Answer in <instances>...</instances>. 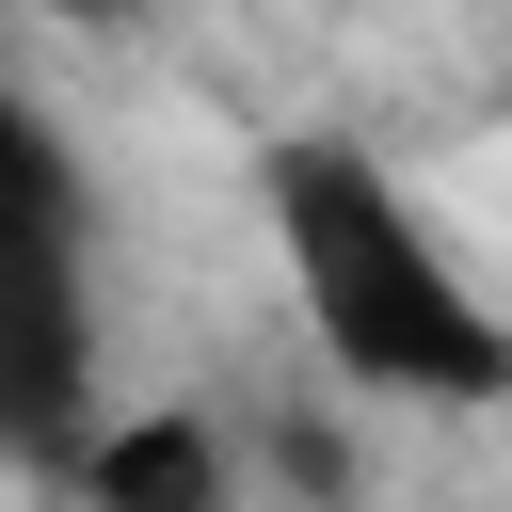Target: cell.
Listing matches in <instances>:
<instances>
[{
  "instance_id": "cell-2",
  "label": "cell",
  "mask_w": 512,
  "mask_h": 512,
  "mask_svg": "<svg viewBox=\"0 0 512 512\" xmlns=\"http://www.w3.org/2000/svg\"><path fill=\"white\" fill-rule=\"evenodd\" d=\"M64 464H80V512H240V448H224V416H192V400L96 416Z\"/></svg>"
},
{
  "instance_id": "cell-3",
  "label": "cell",
  "mask_w": 512,
  "mask_h": 512,
  "mask_svg": "<svg viewBox=\"0 0 512 512\" xmlns=\"http://www.w3.org/2000/svg\"><path fill=\"white\" fill-rule=\"evenodd\" d=\"M80 432H96V320H80V272H48L0 304V448L64 464Z\"/></svg>"
},
{
  "instance_id": "cell-4",
  "label": "cell",
  "mask_w": 512,
  "mask_h": 512,
  "mask_svg": "<svg viewBox=\"0 0 512 512\" xmlns=\"http://www.w3.org/2000/svg\"><path fill=\"white\" fill-rule=\"evenodd\" d=\"M0 240H32V256H80V160H64V128L0 80Z\"/></svg>"
},
{
  "instance_id": "cell-5",
  "label": "cell",
  "mask_w": 512,
  "mask_h": 512,
  "mask_svg": "<svg viewBox=\"0 0 512 512\" xmlns=\"http://www.w3.org/2000/svg\"><path fill=\"white\" fill-rule=\"evenodd\" d=\"M256 448H272V480H288L304 512H336V496H352V464H336V432H320V416H272Z\"/></svg>"
},
{
  "instance_id": "cell-6",
  "label": "cell",
  "mask_w": 512,
  "mask_h": 512,
  "mask_svg": "<svg viewBox=\"0 0 512 512\" xmlns=\"http://www.w3.org/2000/svg\"><path fill=\"white\" fill-rule=\"evenodd\" d=\"M48 272H80V256H32V240H0V304H16V288H48Z\"/></svg>"
},
{
  "instance_id": "cell-1",
  "label": "cell",
  "mask_w": 512,
  "mask_h": 512,
  "mask_svg": "<svg viewBox=\"0 0 512 512\" xmlns=\"http://www.w3.org/2000/svg\"><path fill=\"white\" fill-rule=\"evenodd\" d=\"M256 208H272V256H288V304L320 336V368L352 400H512V320L464 288V256L432 240V208L384 176V144L352 128H288L256 160Z\"/></svg>"
}]
</instances>
